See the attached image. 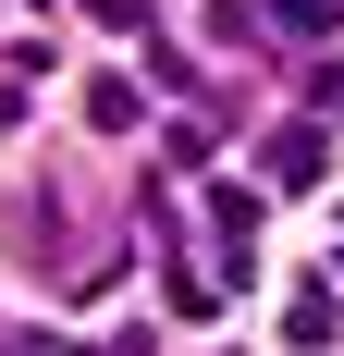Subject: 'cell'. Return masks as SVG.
<instances>
[{
	"mask_svg": "<svg viewBox=\"0 0 344 356\" xmlns=\"http://www.w3.org/2000/svg\"><path fill=\"white\" fill-rule=\"evenodd\" d=\"M136 111H148V99H136V86H123V74H99V86H86V123H99V136H123Z\"/></svg>",
	"mask_w": 344,
	"mask_h": 356,
	"instance_id": "3957f363",
	"label": "cell"
},
{
	"mask_svg": "<svg viewBox=\"0 0 344 356\" xmlns=\"http://www.w3.org/2000/svg\"><path fill=\"white\" fill-rule=\"evenodd\" d=\"M283 344H332V283H295V295H283Z\"/></svg>",
	"mask_w": 344,
	"mask_h": 356,
	"instance_id": "7a4b0ae2",
	"label": "cell"
},
{
	"mask_svg": "<svg viewBox=\"0 0 344 356\" xmlns=\"http://www.w3.org/2000/svg\"><path fill=\"white\" fill-rule=\"evenodd\" d=\"M271 13H283L295 37H332V25H344V0H271Z\"/></svg>",
	"mask_w": 344,
	"mask_h": 356,
	"instance_id": "277c9868",
	"label": "cell"
},
{
	"mask_svg": "<svg viewBox=\"0 0 344 356\" xmlns=\"http://www.w3.org/2000/svg\"><path fill=\"white\" fill-rule=\"evenodd\" d=\"M258 172H271L283 197H320V184H332V136H320V123H271V147H258Z\"/></svg>",
	"mask_w": 344,
	"mask_h": 356,
	"instance_id": "6da1fadb",
	"label": "cell"
}]
</instances>
